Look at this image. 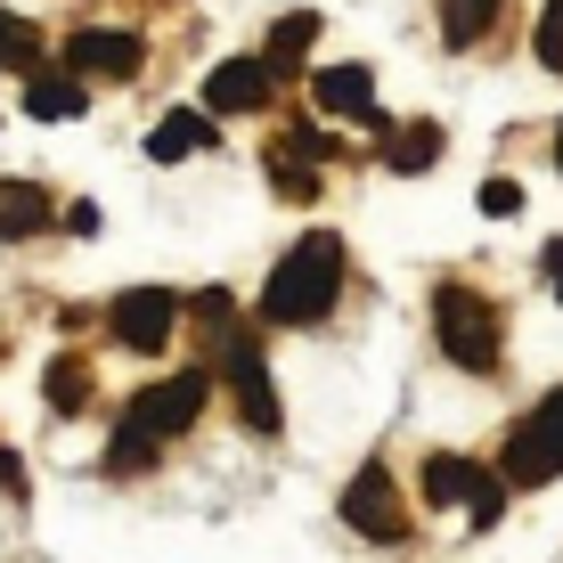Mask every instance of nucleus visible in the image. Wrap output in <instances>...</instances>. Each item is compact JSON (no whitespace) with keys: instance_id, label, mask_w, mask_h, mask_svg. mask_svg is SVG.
I'll use <instances>...</instances> for the list:
<instances>
[{"instance_id":"nucleus-1","label":"nucleus","mask_w":563,"mask_h":563,"mask_svg":"<svg viewBox=\"0 0 563 563\" xmlns=\"http://www.w3.org/2000/svg\"><path fill=\"white\" fill-rule=\"evenodd\" d=\"M335 295H343V238H335V229H310L295 254L269 269L262 319L269 327H319L327 310H335Z\"/></svg>"},{"instance_id":"nucleus-2","label":"nucleus","mask_w":563,"mask_h":563,"mask_svg":"<svg viewBox=\"0 0 563 563\" xmlns=\"http://www.w3.org/2000/svg\"><path fill=\"white\" fill-rule=\"evenodd\" d=\"M433 335L450 367L465 376H498V310L474 295V286H433Z\"/></svg>"},{"instance_id":"nucleus-3","label":"nucleus","mask_w":563,"mask_h":563,"mask_svg":"<svg viewBox=\"0 0 563 563\" xmlns=\"http://www.w3.org/2000/svg\"><path fill=\"white\" fill-rule=\"evenodd\" d=\"M498 474H507L515 490H539V482L563 474V384H555V393L507 433V457H498Z\"/></svg>"},{"instance_id":"nucleus-4","label":"nucleus","mask_w":563,"mask_h":563,"mask_svg":"<svg viewBox=\"0 0 563 563\" xmlns=\"http://www.w3.org/2000/svg\"><path fill=\"white\" fill-rule=\"evenodd\" d=\"M221 376H229V400H238L245 433H278V424H286V417H278V384H269L254 335H238V327L221 335Z\"/></svg>"},{"instance_id":"nucleus-5","label":"nucleus","mask_w":563,"mask_h":563,"mask_svg":"<svg viewBox=\"0 0 563 563\" xmlns=\"http://www.w3.org/2000/svg\"><path fill=\"white\" fill-rule=\"evenodd\" d=\"M343 522H352L360 539H376V548H400V539H409V507H400V482L384 474V465H360V474L343 482Z\"/></svg>"},{"instance_id":"nucleus-6","label":"nucleus","mask_w":563,"mask_h":563,"mask_svg":"<svg viewBox=\"0 0 563 563\" xmlns=\"http://www.w3.org/2000/svg\"><path fill=\"white\" fill-rule=\"evenodd\" d=\"M205 400H212V376H205V367H180V376L147 384V393L131 400V424H140V433H155V441H180L188 424L205 417Z\"/></svg>"},{"instance_id":"nucleus-7","label":"nucleus","mask_w":563,"mask_h":563,"mask_svg":"<svg viewBox=\"0 0 563 563\" xmlns=\"http://www.w3.org/2000/svg\"><path fill=\"white\" fill-rule=\"evenodd\" d=\"M107 327L123 352H164L172 327H180V295L172 286H123V295L107 302Z\"/></svg>"},{"instance_id":"nucleus-8","label":"nucleus","mask_w":563,"mask_h":563,"mask_svg":"<svg viewBox=\"0 0 563 563\" xmlns=\"http://www.w3.org/2000/svg\"><path fill=\"white\" fill-rule=\"evenodd\" d=\"M269 90H278L269 57H221V66L205 74V107H212V114H262Z\"/></svg>"},{"instance_id":"nucleus-9","label":"nucleus","mask_w":563,"mask_h":563,"mask_svg":"<svg viewBox=\"0 0 563 563\" xmlns=\"http://www.w3.org/2000/svg\"><path fill=\"white\" fill-rule=\"evenodd\" d=\"M66 66L74 74H107V82H131V74L147 66V42L140 33H114V25H90L66 42Z\"/></svg>"},{"instance_id":"nucleus-10","label":"nucleus","mask_w":563,"mask_h":563,"mask_svg":"<svg viewBox=\"0 0 563 563\" xmlns=\"http://www.w3.org/2000/svg\"><path fill=\"white\" fill-rule=\"evenodd\" d=\"M310 99H319V114H360L376 140L393 131V114L376 107V74H367V66H327L319 82H310Z\"/></svg>"},{"instance_id":"nucleus-11","label":"nucleus","mask_w":563,"mask_h":563,"mask_svg":"<svg viewBox=\"0 0 563 563\" xmlns=\"http://www.w3.org/2000/svg\"><path fill=\"white\" fill-rule=\"evenodd\" d=\"M482 482H490V465H474L457 450H433L424 457V507H457V498H474Z\"/></svg>"},{"instance_id":"nucleus-12","label":"nucleus","mask_w":563,"mask_h":563,"mask_svg":"<svg viewBox=\"0 0 563 563\" xmlns=\"http://www.w3.org/2000/svg\"><path fill=\"white\" fill-rule=\"evenodd\" d=\"M42 229H49V188L42 180H0V238L25 245V238H42Z\"/></svg>"},{"instance_id":"nucleus-13","label":"nucleus","mask_w":563,"mask_h":563,"mask_svg":"<svg viewBox=\"0 0 563 563\" xmlns=\"http://www.w3.org/2000/svg\"><path fill=\"white\" fill-rule=\"evenodd\" d=\"M82 107H90L82 74H25V114L33 123H74Z\"/></svg>"},{"instance_id":"nucleus-14","label":"nucleus","mask_w":563,"mask_h":563,"mask_svg":"<svg viewBox=\"0 0 563 563\" xmlns=\"http://www.w3.org/2000/svg\"><path fill=\"white\" fill-rule=\"evenodd\" d=\"M376 155H384L393 172H433V164H441V123H393V131L376 140Z\"/></svg>"},{"instance_id":"nucleus-15","label":"nucleus","mask_w":563,"mask_h":563,"mask_svg":"<svg viewBox=\"0 0 563 563\" xmlns=\"http://www.w3.org/2000/svg\"><path fill=\"white\" fill-rule=\"evenodd\" d=\"M212 147V114H164V123H155L147 131V155H155V164H180V155H205Z\"/></svg>"},{"instance_id":"nucleus-16","label":"nucleus","mask_w":563,"mask_h":563,"mask_svg":"<svg viewBox=\"0 0 563 563\" xmlns=\"http://www.w3.org/2000/svg\"><path fill=\"white\" fill-rule=\"evenodd\" d=\"M310 42H319V16H310V9H286L278 25H269V74L286 82V74L310 57Z\"/></svg>"},{"instance_id":"nucleus-17","label":"nucleus","mask_w":563,"mask_h":563,"mask_svg":"<svg viewBox=\"0 0 563 563\" xmlns=\"http://www.w3.org/2000/svg\"><path fill=\"white\" fill-rule=\"evenodd\" d=\"M498 9H507V0H441V42H450V49H474L482 33L498 25Z\"/></svg>"},{"instance_id":"nucleus-18","label":"nucleus","mask_w":563,"mask_h":563,"mask_svg":"<svg viewBox=\"0 0 563 563\" xmlns=\"http://www.w3.org/2000/svg\"><path fill=\"white\" fill-rule=\"evenodd\" d=\"M262 164H269V188H278V197H295V205H310V197H319V164H302V155H286L278 140L262 147Z\"/></svg>"},{"instance_id":"nucleus-19","label":"nucleus","mask_w":563,"mask_h":563,"mask_svg":"<svg viewBox=\"0 0 563 563\" xmlns=\"http://www.w3.org/2000/svg\"><path fill=\"white\" fill-rule=\"evenodd\" d=\"M155 450H164V441H155V433H140V424H114V441H107V465H114V474H147V465H155Z\"/></svg>"},{"instance_id":"nucleus-20","label":"nucleus","mask_w":563,"mask_h":563,"mask_svg":"<svg viewBox=\"0 0 563 563\" xmlns=\"http://www.w3.org/2000/svg\"><path fill=\"white\" fill-rule=\"evenodd\" d=\"M82 400H90V367H82V360H49V409L74 417Z\"/></svg>"},{"instance_id":"nucleus-21","label":"nucleus","mask_w":563,"mask_h":563,"mask_svg":"<svg viewBox=\"0 0 563 563\" xmlns=\"http://www.w3.org/2000/svg\"><path fill=\"white\" fill-rule=\"evenodd\" d=\"M0 66L42 74V42H33V25H25V16H9V9H0Z\"/></svg>"},{"instance_id":"nucleus-22","label":"nucleus","mask_w":563,"mask_h":563,"mask_svg":"<svg viewBox=\"0 0 563 563\" xmlns=\"http://www.w3.org/2000/svg\"><path fill=\"white\" fill-rule=\"evenodd\" d=\"M531 49H539V66L563 74V0H539V33H531Z\"/></svg>"},{"instance_id":"nucleus-23","label":"nucleus","mask_w":563,"mask_h":563,"mask_svg":"<svg viewBox=\"0 0 563 563\" xmlns=\"http://www.w3.org/2000/svg\"><path fill=\"white\" fill-rule=\"evenodd\" d=\"M465 515H474V531H490V522L507 515V474H490V482H482V490L465 498Z\"/></svg>"},{"instance_id":"nucleus-24","label":"nucleus","mask_w":563,"mask_h":563,"mask_svg":"<svg viewBox=\"0 0 563 563\" xmlns=\"http://www.w3.org/2000/svg\"><path fill=\"white\" fill-rule=\"evenodd\" d=\"M278 147H286V155H302V164H327V155H335V140H327V131H310V123L278 131Z\"/></svg>"},{"instance_id":"nucleus-25","label":"nucleus","mask_w":563,"mask_h":563,"mask_svg":"<svg viewBox=\"0 0 563 563\" xmlns=\"http://www.w3.org/2000/svg\"><path fill=\"white\" fill-rule=\"evenodd\" d=\"M482 212H498V221L522 212V188H515V180H482Z\"/></svg>"},{"instance_id":"nucleus-26","label":"nucleus","mask_w":563,"mask_h":563,"mask_svg":"<svg viewBox=\"0 0 563 563\" xmlns=\"http://www.w3.org/2000/svg\"><path fill=\"white\" fill-rule=\"evenodd\" d=\"M197 319H205V327H229L238 310H229V295H221V286H205V295H197Z\"/></svg>"},{"instance_id":"nucleus-27","label":"nucleus","mask_w":563,"mask_h":563,"mask_svg":"<svg viewBox=\"0 0 563 563\" xmlns=\"http://www.w3.org/2000/svg\"><path fill=\"white\" fill-rule=\"evenodd\" d=\"M539 278H548V295H555V302H563V238H555V245H548V254H539Z\"/></svg>"},{"instance_id":"nucleus-28","label":"nucleus","mask_w":563,"mask_h":563,"mask_svg":"<svg viewBox=\"0 0 563 563\" xmlns=\"http://www.w3.org/2000/svg\"><path fill=\"white\" fill-rule=\"evenodd\" d=\"M66 229H74V238H99L107 212H99V205H74V212H66Z\"/></svg>"},{"instance_id":"nucleus-29","label":"nucleus","mask_w":563,"mask_h":563,"mask_svg":"<svg viewBox=\"0 0 563 563\" xmlns=\"http://www.w3.org/2000/svg\"><path fill=\"white\" fill-rule=\"evenodd\" d=\"M0 490H25V465H16L9 450H0Z\"/></svg>"},{"instance_id":"nucleus-30","label":"nucleus","mask_w":563,"mask_h":563,"mask_svg":"<svg viewBox=\"0 0 563 563\" xmlns=\"http://www.w3.org/2000/svg\"><path fill=\"white\" fill-rule=\"evenodd\" d=\"M555 155H563V123H555Z\"/></svg>"},{"instance_id":"nucleus-31","label":"nucleus","mask_w":563,"mask_h":563,"mask_svg":"<svg viewBox=\"0 0 563 563\" xmlns=\"http://www.w3.org/2000/svg\"><path fill=\"white\" fill-rule=\"evenodd\" d=\"M0 352H9V343H0Z\"/></svg>"}]
</instances>
